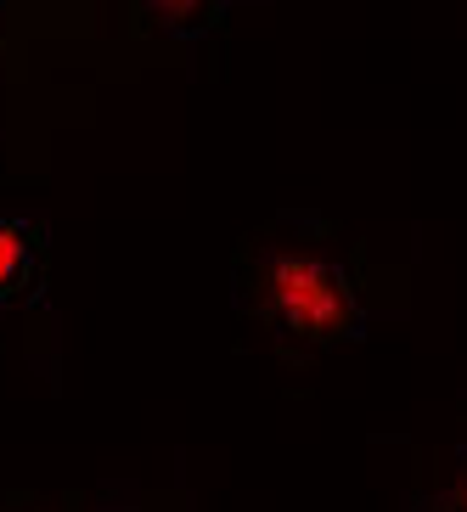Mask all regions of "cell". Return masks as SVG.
<instances>
[{"mask_svg": "<svg viewBox=\"0 0 467 512\" xmlns=\"http://www.w3.org/2000/svg\"><path fill=\"white\" fill-rule=\"evenodd\" d=\"M265 299H271L276 321L304 332V338H338L355 327V299H349L344 276L310 254L276 259L265 276Z\"/></svg>", "mask_w": 467, "mask_h": 512, "instance_id": "6da1fadb", "label": "cell"}, {"mask_svg": "<svg viewBox=\"0 0 467 512\" xmlns=\"http://www.w3.org/2000/svg\"><path fill=\"white\" fill-rule=\"evenodd\" d=\"M29 259H34L29 231L0 220V293H17V287L29 282Z\"/></svg>", "mask_w": 467, "mask_h": 512, "instance_id": "7a4b0ae2", "label": "cell"}]
</instances>
